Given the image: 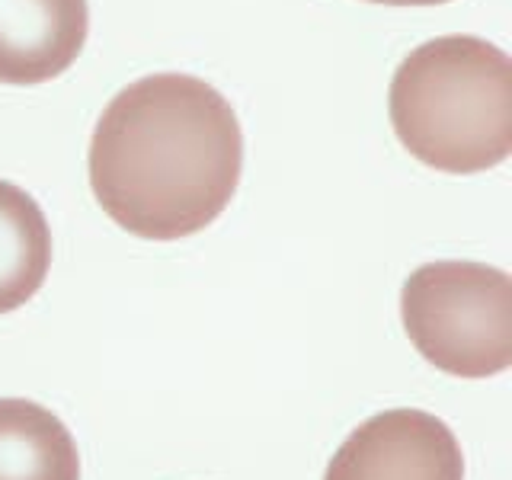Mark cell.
<instances>
[{"label": "cell", "instance_id": "1", "mask_svg": "<svg viewBox=\"0 0 512 480\" xmlns=\"http://www.w3.org/2000/svg\"><path fill=\"white\" fill-rule=\"evenodd\" d=\"M90 186L122 231L180 240L231 205L244 170V132L205 80L148 74L112 96L90 138Z\"/></svg>", "mask_w": 512, "mask_h": 480}, {"label": "cell", "instance_id": "2", "mask_svg": "<svg viewBox=\"0 0 512 480\" xmlns=\"http://www.w3.org/2000/svg\"><path fill=\"white\" fill-rule=\"evenodd\" d=\"M391 125L439 173H484L512 151V61L477 36H439L394 71Z\"/></svg>", "mask_w": 512, "mask_h": 480}, {"label": "cell", "instance_id": "3", "mask_svg": "<svg viewBox=\"0 0 512 480\" xmlns=\"http://www.w3.org/2000/svg\"><path fill=\"white\" fill-rule=\"evenodd\" d=\"M400 317L416 352L455 378H493L512 365V282L503 269L436 260L413 269Z\"/></svg>", "mask_w": 512, "mask_h": 480}, {"label": "cell", "instance_id": "4", "mask_svg": "<svg viewBox=\"0 0 512 480\" xmlns=\"http://www.w3.org/2000/svg\"><path fill=\"white\" fill-rule=\"evenodd\" d=\"M324 480H464V455L445 420L400 407L352 429Z\"/></svg>", "mask_w": 512, "mask_h": 480}, {"label": "cell", "instance_id": "5", "mask_svg": "<svg viewBox=\"0 0 512 480\" xmlns=\"http://www.w3.org/2000/svg\"><path fill=\"white\" fill-rule=\"evenodd\" d=\"M87 32V0H0V84L32 87L64 74Z\"/></svg>", "mask_w": 512, "mask_h": 480}, {"label": "cell", "instance_id": "6", "mask_svg": "<svg viewBox=\"0 0 512 480\" xmlns=\"http://www.w3.org/2000/svg\"><path fill=\"white\" fill-rule=\"evenodd\" d=\"M0 480H80L71 429L42 404L0 397Z\"/></svg>", "mask_w": 512, "mask_h": 480}, {"label": "cell", "instance_id": "7", "mask_svg": "<svg viewBox=\"0 0 512 480\" xmlns=\"http://www.w3.org/2000/svg\"><path fill=\"white\" fill-rule=\"evenodd\" d=\"M52 269V228L39 202L0 180V314L36 298Z\"/></svg>", "mask_w": 512, "mask_h": 480}, {"label": "cell", "instance_id": "8", "mask_svg": "<svg viewBox=\"0 0 512 480\" xmlns=\"http://www.w3.org/2000/svg\"><path fill=\"white\" fill-rule=\"evenodd\" d=\"M372 4H391V7H436L448 0H372Z\"/></svg>", "mask_w": 512, "mask_h": 480}]
</instances>
